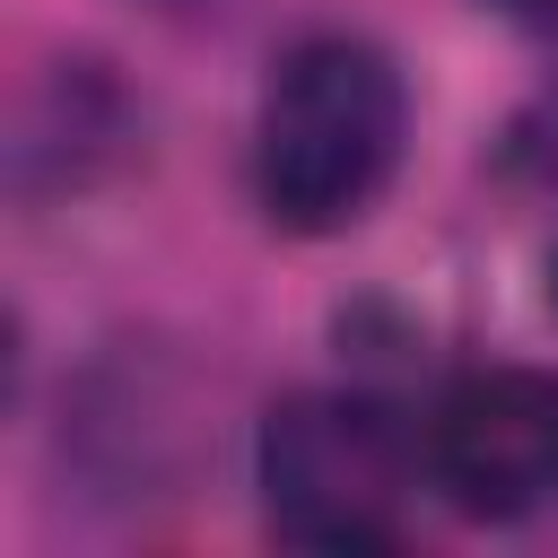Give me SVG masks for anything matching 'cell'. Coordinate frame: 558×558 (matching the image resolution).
<instances>
[{
    "mask_svg": "<svg viewBox=\"0 0 558 558\" xmlns=\"http://www.w3.org/2000/svg\"><path fill=\"white\" fill-rule=\"evenodd\" d=\"M410 140V96L384 44L366 35H305L270 61L253 105V201L288 235L357 227Z\"/></svg>",
    "mask_w": 558,
    "mask_h": 558,
    "instance_id": "1",
    "label": "cell"
},
{
    "mask_svg": "<svg viewBox=\"0 0 558 558\" xmlns=\"http://www.w3.org/2000/svg\"><path fill=\"white\" fill-rule=\"evenodd\" d=\"M262 523L296 549H384L401 541L410 436L366 392H288L253 436Z\"/></svg>",
    "mask_w": 558,
    "mask_h": 558,
    "instance_id": "2",
    "label": "cell"
},
{
    "mask_svg": "<svg viewBox=\"0 0 558 558\" xmlns=\"http://www.w3.org/2000/svg\"><path fill=\"white\" fill-rule=\"evenodd\" d=\"M436 497L471 523H523L558 497V375L549 366H471L427 410L418 445Z\"/></svg>",
    "mask_w": 558,
    "mask_h": 558,
    "instance_id": "3",
    "label": "cell"
},
{
    "mask_svg": "<svg viewBox=\"0 0 558 558\" xmlns=\"http://www.w3.org/2000/svg\"><path fill=\"white\" fill-rule=\"evenodd\" d=\"M497 9H514V17H541V26H558V0H497Z\"/></svg>",
    "mask_w": 558,
    "mask_h": 558,
    "instance_id": "4",
    "label": "cell"
},
{
    "mask_svg": "<svg viewBox=\"0 0 558 558\" xmlns=\"http://www.w3.org/2000/svg\"><path fill=\"white\" fill-rule=\"evenodd\" d=\"M549 305H558V244H549Z\"/></svg>",
    "mask_w": 558,
    "mask_h": 558,
    "instance_id": "5",
    "label": "cell"
}]
</instances>
